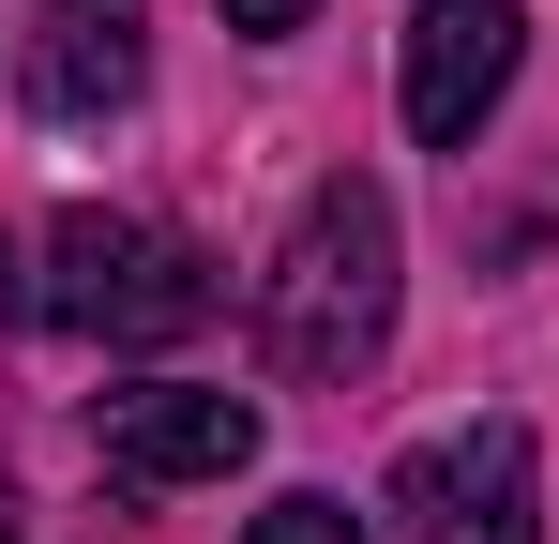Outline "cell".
Returning <instances> with one entry per match:
<instances>
[{
  "label": "cell",
  "instance_id": "1",
  "mask_svg": "<svg viewBox=\"0 0 559 544\" xmlns=\"http://www.w3.org/2000/svg\"><path fill=\"white\" fill-rule=\"evenodd\" d=\"M378 333H393V197L333 167L258 272V348H273V378H364Z\"/></svg>",
  "mask_w": 559,
  "mask_h": 544
},
{
  "label": "cell",
  "instance_id": "2",
  "mask_svg": "<svg viewBox=\"0 0 559 544\" xmlns=\"http://www.w3.org/2000/svg\"><path fill=\"white\" fill-rule=\"evenodd\" d=\"M46 318L92 333V348H182L197 318H212V258L167 243V227H136V212H61V243H46Z\"/></svg>",
  "mask_w": 559,
  "mask_h": 544
},
{
  "label": "cell",
  "instance_id": "3",
  "mask_svg": "<svg viewBox=\"0 0 559 544\" xmlns=\"http://www.w3.org/2000/svg\"><path fill=\"white\" fill-rule=\"evenodd\" d=\"M545 453L530 424H468V439H408L393 453V530L408 544H545Z\"/></svg>",
  "mask_w": 559,
  "mask_h": 544
},
{
  "label": "cell",
  "instance_id": "4",
  "mask_svg": "<svg viewBox=\"0 0 559 544\" xmlns=\"http://www.w3.org/2000/svg\"><path fill=\"white\" fill-rule=\"evenodd\" d=\"M92 453L106 484H227V469H258V393H212V378H136V393H106L92 409Z\"/></svg>",
  "mask_w": 559,
  "mask_h": 544
},
{
  "label": "cell",
  "instance_id": "5",
  "mask_svg": "<svg viewBox=\"0 0 559 544\" xmlns=\"http://www.w3.org/2000/svg\"><path fill=\"white\" fill-rule=\"evenodd\" d=\"M514 61H530V0H424L408 15V137L468 152L484 106L514 91Z\"/></svg>",
  "mask_w": 559,
  "mask_h": 544
},
{
  "label": "cell",
  "instance_id": "6",
  "mask_svg": "<svg viewBox=\"0 0 559 544\" xmlns=\"http://www.w3.org/2000/svg\"><path fill=\"white\" fill-rule=\"evenodd\" d=\"M31 106H46V121H106V106H136V31H121V15H76V31H46V61H31Z\"/></svg>",
  "mask_w": 559,
  "mask_h": 544
},
{
  "label": "cell",
  "instance_id": "7",
  "mask_svg": "<svg viewBox=\"0 0 559 544\" xmlns=\"http://www.w3.org/2000/svg\"><path fill=\"white\" fill-rule=\"evenodd\" d=\"M242 544H364V515L302 484V499H273V515H258V530H242Z\"/></svg>",
  "mask_w": 559,
  "mask_h": 544
},
{
  "label": "cell",
  "instance_id": "8",
  "mask_svg": "<svg viewBox=\"0 0 559 544\" xmlns=\"http://www.w3.org/2000/svg\"><path fill=\"white\" fill-rule=\"evenodd\" d=\"M302 15H318V0H227V31H258V46H273V31H302Z\"/></svg>",
  "mask_w": 559,
  "mask_h": 544
},
{
  "label": "cell",
  "instance_id": "9",
  "mask_svg": "<svg viewBox=\"0 0 559 544\" xmlns=\"http://www.w3.org/2000/svg\"><path fill=\"white\" fill-rule=\"evenodd\" d=\"M0 318H46V303H31V287H15V243H0Z\"/></svg>",
  "mask_w": 559,
  "mask_h": 544
},
{
  "label": "cell",
  "instance_id": "10",
  "mask_svg": "<svg viewBox=\"0 0 559 544\" xmlns=\"http://www.w3.org/2000/svg\"><path fill=\"white\" fill-rule=\"evenodd\" d=\"M61 15H121V0H61Z\"/></svg>",
  "mask_w": 559,
  "mask_h": 544
},
{
  "label": "cell",
  "instance_id": "11",
  "mask_svg": "<svg viewBox=\"0 0 559 544\" xmlns=\"http://www.w3.org/2000/svg\"><path fill=\"white\" fill-rule=\"evenodd\" d=\"M0 544H15V515H0Z\"/></svg>",
  "mask_w": 559,
  "mask_h": 544
}]
</instances>
